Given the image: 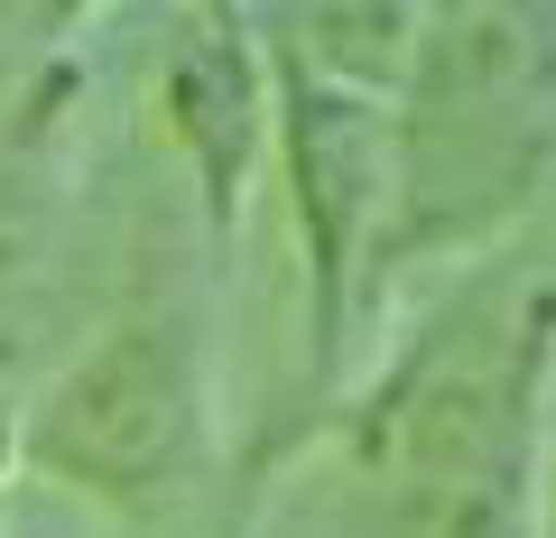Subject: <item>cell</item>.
<instances>
[{
  "instance_id": "cell-1",
  "label": "cell",
  "mask_w": 556,
  "mask_h": 538,
  "mask_svg": "<svg viewBox=\"0 0 556 538\" xmlns=\"http://www.w3.org/2000/svg\"><path fill=\"white\" fill-rule=\"evenodd\" d=\"M316 446L343 538H547L556 464V260H482L380 353Z\"/></svg>"
},
{
  "instance_id": "cell-2",
  "label": "cell",
  "mask_w": 556,
  "mask_h": 538,
  "mask_svg": "<svg viewBox=\"0 0 556 538\" xmlns=\"http://www.w3.org/2000/svg\"><path fill=\"white\" fill-rule=\"evenodd\" d=\"M427 10H269L278 84V204L306 279V427L343 409L353 335L380 306V251L399 204V93ZM298 427V437H306Z\"/></svg>"
},
{
  "instance_id": "cell-3",
  "label": "cell",
  "mask_w": 556,
  "mask_h": 538,
  "mask_svg": "<svg viewBox=\"0 0 556 538\" xmlns=\"http://www.w3.org/2000/svg\"><path fill=\"white\" fill-rule=\"evenodd\" d=\"M20 464L121 538H186L223 492L214 306L186 251H139L121 306L93 325L56 390L20 418Z\"/></svg>"
},
{
  "instance_id": "cell-4",
  "label": "cell",
  "mask_w": 556,
  "mask_h": 538,
  "mask_svg": "<svg viewBox=\"0 0 556 538\" xmlns=\"http://www.w3.org/2000/svg\"><path fill=\"white\" fill-rule=\"evenodd\" d=\"M556 186V10H427L399 93L380 298L427 260H501Z\"/></svg>"
},
{
  "instance_id": "cell-5",
  "label": "cell",
  "mask_w": 556,
  "mask_h": 538,
  "mask_svg": "<svg viewBox=\"0 0 556 538\" xmlns=\"http://www.w3.org/2000/svg\"><path fill=\"white\" fill-rule=\"evenodd\" d=\"M149 102H159L167 140L195 167L204 241L232 251L278 167V84H269L260 20L251 10H177L149 47Z\"/></svg>"
},
{
  "instance_id": "cell-6",
  "label": "cell",
  "mask_w": 556,
  "mask_h": 538,
  "mask_svg": "<svg viewBox=\"0 0 556 538\" xmlns=\"http://www.w3.org/2000/svg\"><path fill=\"white\" fill-rule=\"evenodd\" d=\"M65 121H75V75L56 65V47H20L0 65V362L20 353L28 306L47 288L56 196H65Z\"/></svg>"
},
{
  "instance_id": "cell-7",
  "label": "cell",
  "mask_w": 556,
  "mask_h": 538,
  "mask_svg": "<svg viewBox=\"0 0 556 538\" xmlns=\"http://www.w3.org/2000/svg\"><path fill=\"white\" fill-rule=\"evenodd\" d=\"M20 418H28V409L0 390V492H10V474H20Z\"/></svg>"
},
{
  "instance_id": "cell-8",
  "label": "cell",
  "mask_w": 556,
  "mask_h": 538,
  "mask_svg": "<svg viewBox=\"0 0 556 538\" xmlns=\"http://www.w3.org/2000/svg\"><path fill=\"white\" fill-rule=\"evenodd\" d=\"M547 538H556V464H547Z\"/></svg>"
},
{
  "instance_id": "cell-9",
  "label": "cell",
  "mask_w": 556,
  "mask_h": 538,
  "mask_svg": "<svg viewBox=\"0 0 556 538\" xmlns=\"http://www.w3.org/2000/svg\"><path fill=\"white\" fill-rule=\"evenodd\" d=\"M214 538H241V520H223V529H214Z\"/></svg>"
}]
</instances>
